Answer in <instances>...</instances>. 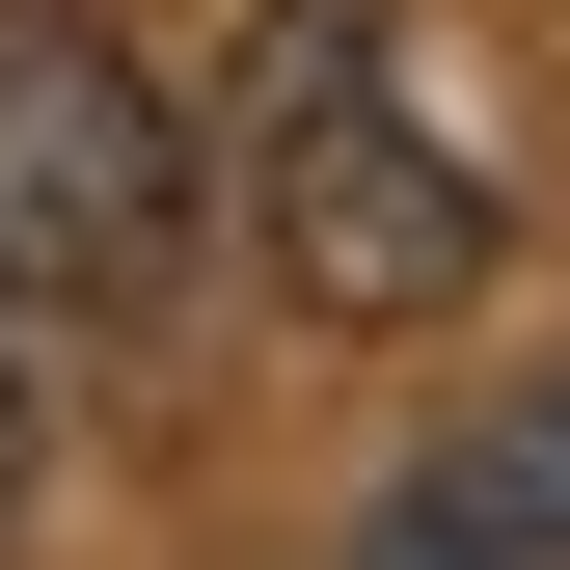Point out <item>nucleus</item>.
Here are the masks:
<instances>
[{
	"label": "nucleus",
	"instance_id": "1",
	"mask_svg": "<svg viewBox=\"0 0 570 570\" xmlns=\"http://www.w3.org/2000/svg\"><path fill=\"white\" fill-rule=\"evenodd\" d=\"M218 218H245V272L299 326H462L489 245H517V190L435 109V28L407 0H245V55H218Z\"/></svg>",
	"mask_w": 570,
	"mask_h": 570
},
{
	"label": "nucleus",
	"instance_id": "3",
	"mask_svg": "<svg viewBox=\"0 0 570 570\" xmlns=\"http://www.w3.org/2000/svg\"><path fill=\"white\" fill-rule=\"evenodd\" d=\"M353 570H570V381L462 407V435L381 489V543H353Z\"/></svg>",
	"mask_w": 570,
	"mask_h": 570
},
{
	"label": "nucleus",
	"instance_id": "2",
	"mask_svg": "<svg viewBox=\"0 0 570 570\" xmlns=\"http://www.w3.org/2000/svg\"><path fill=\"white\" fill-rule=\"evenodd\" d=\"M190 190H218L190 109L136 82L82 0H0V299H55V326L190 299Z\"/></svg>",
	"mask_w": 570,
	"mask_h": 570
},
{
	"label": "nucleus",
	"instance_id": "4",
	"mask_svg": "<svg viewBox=\"0 0 570 570\" xmlns=\"http://www.w3.org/2000/svg\"><path fill=\"white\" fill-rule=\"evenodd\" d=\"M0 517H28V353H0Z\"/></svg>",
	"mask_w": 570,
	"mask_h": 570
}]
</instances>
